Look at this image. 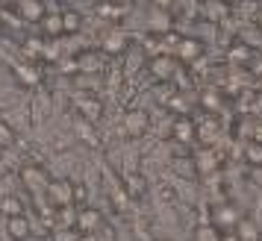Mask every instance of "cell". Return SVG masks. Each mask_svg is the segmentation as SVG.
Segmentation results:
<instances>
[{
    "label": "cell",
    "mask_w": 262,
    "mask_h": 241,
    "mask_svg": "<svg viewBox=\"0 0 262 241\" xmlns=\"http://www.w3.org/2000/svg\"><path fill=\"white\" fill-rule=\"evenodd\" d=\"M201 53H203V44L198 41V38L186 36V38H180L177 41V59L180 62H194Z\"/></svg>",
    "instance_id": "cell-13"
},
{
    "label": "cell",
    "mask_w": 262,
    "mask_h": 241,
    "mask_svg": "<svg viewBox=\"0 0 262 241\" xmlns=\"http://www.w3.org/2000/svg\"><path fill=\"white\" fill-rule=\"evenodd\" d=\"M103 224H106V218H103V212H100L97 206H92V203L77 206V221H74V229H77L80 235H95Z\"/></svg>",
    "instance_id": "cell-2"
},
{
    "label": "cell",
    "mask_w": 262,
    "mask_h": 241,
    "mask_svg": "<svg viewBox=\"0 0 262 241\" xmlns=\"http://www.w3.org/2000/svg\"><path fill=\"white\" fill-rule=\"evenodd\" d=\"M233 232H236L238 241H259V227H256L253 221H245V218L238 221V227L233 229Z\"/></svg>",
    "instance_id": "cell-19"
},
{
    "label": "cell",
    "mask_w": 262,
    "mask_h": 241,
    "mask_svg": "<svg viewBox=\"0 0 262 241\" xmlns=\"http://www.w3.org/2000/svg\"><path fill=\"white\" fill-rule=\"evenodd\" d=\"M218 165H221V156H215L212 147H203L201 153L194 156V168H198V174H203V177L215 174V171H218Z\"/></svg>",
    "instance_id": "cell-12"
},
{
    "label": "cell",
    "mask_w": 262,
    "mask_h": 241,
    "mask_svg": "<svg viewBox=\"0 0 262 241\" xmlns=\"http://www.w3.org/2000/svg\"><path fill=\"white\" fill-rule=\"evenodd\" d=\"M198 138H201L203 144L209 147L218 138V120L215 118H206V124H198Z\"/></svg>",
    "instance_id": "cell-21"
},
{
    "label": "cell",
    "mask_w": 262,
    "mask_h": 241,
    "mask_svg": "<svg viewBox=\"0 0 262 241\" xmlns=\"http://www.w3.org/2000/svg\"><path fill=\"white\" fill-rule=\"evenodd\" d=\"M95 9L103 15V18H121L118 12H127V9H130V3H118V6H115V3H97Z\"/></svg>",
    "instance_id": "cell-24"
},
{
    "label": "cell",
    "mask_w": 262,
    "mask_h": 241,
    "mask_svg": "<svg viewBox=\"0 0 262 241\" xmlns=\"http://www.w3.org/2000/svg\"><path fill=\"white\" fill-rule=\"evenodd\" d=\"M80 65H77V68H80V71H100V68H103V62H100V53H95V50H89V53H80Z\"/></svg>",
    "instance_id": "cell-22"
},
{
    "label": "cell",
    "mask_w": 262,
    "mask_h": 241,
    "mask_svg": "<svg viewBox=\"0 0 262 241\" xmlns=\"http://www.w3.org/2000/svg\"><path fill=\"white\" fill-rule=\"evenodd\" d=\"M77 115L89 124H97V120L103 118V103L97 100V97L85 94V97H77Z\"/></svg>",
    "instance_id": "cell-9"
},
{
    "label": "cell",
    "mask_w": 262,
    "mask_h": 241,
    "mask_svg": "<svg viewBox=\"0 0 262 241\" xmlns=\"http://www.w3.org/2000/svg\"><path fill=\"white\" fill-rule=\"evenodd\" d=\"M227 56L233 62H250V47H245V44H233V47L227 50Z\"/></svg>",
    "instance_id": "cell-27"
},
{
    "label": "cell",
    "mask_w": 262,
    "mask_h": 241,
    "mask_svg": "<svg viewBox=\"0 0 262 241\" xmlns=\"http://www.w3.org/2000/svg\"><path fill=\"white\" fill-rule=\"evenodd\" d=\"M147 71H150V77H154V80L168 83V80L177 74V59H174V56H165V53H156L154 59L147 62Z\"/></svg>",
    "instance_id": "cell-6"
},
{
    "label": "cell",
    "mask_w": 262,
    "mask_h": 241,
    "mask_svg": "<svg viewBox=\"0 0 262 241\" xmlns=\"http://www.w3.org/2000/svg\"><path fill=\"white\" fill-rule=\"evenodd\" d=\"M41 30H45V36H50V38H56V36H62V12H48L45 15V21H41Z\"/></svg>",
    "instance_id": "cell-18"
},
{
    "label": "cell",
    "mask_w": 262,
    "mask_h": 241,
    "mask_svg": "<svg viewBox=\"0 0 262 241\" xmlns=\"http://www.w3.org/2000/svg\"><path fill=\"white\" fill-rule=\"evenodd\" d=\"M18 177H21V182H24V188H27L30 194H36V197H38V194L48 191L50 177H48V171L41 168V165H24Z\"/></svg>",
    "instance_id": "cell-4"
},
{
    "label": "cell",
    "mask_w": 262,
    "mask_h": 241,
    "mask_svg": "<svg viewBox=\"0 0 262 241\" xmlns=\"http://www.w3.org/2000/svg\"><path fill=\"white\" fill-rule=\"evenodd\" d=\"M221 241H238L236 232H221Z\"/></svg>",
    "instance_id": "cell-32"
},
{
    "label": "cell",
    "mask_w": 262,
    "mask_h": 241,
    "mask_svg": "<svg viewBox=\"0 0 262 241\" xmlns=\"http://www.w3.org/2000/svg\"><path fill=\"white\" fill-rule=\"evenodd\" d=\"M74 133H77V138H83V141H89L92 147H100V135L95 133V124H89V120H83L80 115L74 118Z\"/></svg>",
    "instance_id": "cell-15"
},
{
    "label": "cell",
    "mask_w": 262,
    "mask_h": 241,
    "mask_svg": "<svg viewBox=\"0 0 262 241\" xmlns=\"http://www.w3.org/2000/svg\"><path fill=\"white\" fill-rule=\"evenodd\" d=\"M95 241H115V227H112V224H103V227L95 232Z\"/></svg>",
    "instance_id": "cell-29"
},
{
    "label": "cell",
    "mask_w": 262,
    "mask_h": 241,
    "mask_svg": "<svg viewBox=\"0 0 262 241\" xmlns=\"http://www.w3.org/2000/svg\"><path fill=\"white\" fill-rule=\"evenodd\" d=\"M250 144H259L262 147V127H256V133H250Z\"/></svg>",
    "instance_id": "cell-31"
},
{
    "label": "cell",
    "mask_w": 262,
    "mask_h": 241,
    "mask_svg": "<svg viewBox=\"0 0 262 241\" xmlns=\"http://www.w3.org/2000/svg\"><path fill=\"white\" fill-rule=\"evenodd\" d=\"M0 212H3V218H6V221H9V218L24 215V203H21V197H15V194L3 197V203H0Z\"/></svg>",
    "instance_id": "cell-20"
},
{
    "label": "cell",
    "mask_w": 262,
    "mask_h": 241,
    "mask_svg": "<svg viewBox=\"0 0 262 241\" xmlns=\"http://www.w3.org/2000/svg\"><path fill=\"white\" fill-rule=\"evenodd\" d=\"M45 197H48L50 209H65V206H74V180H50Z\"/></svg>",
    "instance_id": "cell-3"
},
{
    "label": "cell",
    "mask_w": 262,
    "mask_h": 241,
    "mask_svg": "<svg viewBox=\"0 0 262 241\" xmlns=\"http://www.w3.org/2000/svg\"><path fill=\"white\" fill-rule=\"evenodd\" d=\"M83 27V15L77 9H62V36H74Z\"/></svg>",
    "instance_id": "cell-17"
},
{
    "label": "cell",
    "mask_w": 262,
    "mask_h": 241,
    "mask_svg": "<svg viewBox=\"0 0 262 241\" xmlns=\"http://www.w3.org/2000/svg\"><path fill=\"white\" fill-rule=\"evenodd\" d=\"M147 130H150V115L144 109H127V115H124V133L130 135V138H142Z\"/></svg>",
    "instance_id": "cell-5"
},
{
    "label": "cell",
    "mask_w": 262,
    "mask_h": 241,
    "mask_svg": "<svg viewBox=\"0 0 262 241\" xmlns=\"http://www.w3.org/2000/svg\"><path fill=\"white\" fill-rule=\"evenodd\" d=\"M248 180L256 185V188H262V165H250L248 168Z\"/></svg>",
    "instance_id": "cell-30"
},
{
    "label": "cell",
    "mask_w": 262,
    "mask_h": 241,
    "mask_svg": "<svg viewBox=\"0 0 262 241\" xmlns=\"http://www.w3.org/2000/svg\"><path fill=\"white\" fill-rule=\"evenodd\" d=\"M89 203V185L85 182H74V206Z\"/></svg>",
    "instance_id": "cell-28"
},
{
    "label": "cell",
    "mask_w": 262,
    "mask_h": 241,
    "mask_svg": "<svg viewBox=\"0 0 262 241\" xmlns=\"http://www.w3.org/2000/svg\"><path fill=\"white\" fill-rule=\"evenodd\" d=\"M194 241H221V232L215 227H209V224H203V227H198V232H194Z\"/></svg>",
    "instance_id": "cell-26"
},
{
    "label": "cell",
    "mask_w": 262,
    "mask_h": 241,
    "mask_svg": "<svg viewBox=\"0 0 262 241\" xmlns=\"http://www.w3.org/2000/svg\"><path fill=\"white\" fill-rule=\"evenodd\" d=\"M77 241H95V235H80Z\"/></svg>",
    "instance_id": "cell-33"
},
{
    "label": "cell",
    "mask_w": 262,
    "mask_h": 241,
    "mask_svg": "<svg viewBox=\"0 0 262 241\" xmlns=\"http://www.w3.org/2000/svg\"><path fill=\"white\" fill-rule=\"evenodd\" d=\"M18 141V133H15L12 124H6V120H0V150H6V147H15Z\"/></svg>",
    "instance_id": "cell-23"
},
{
    "label": "cell",
    "mask_w": 262,
    "mask_h": 241,
    "mask_svg": "<svg viewBox=\"0 0 262 241\" xmlns=\"http://www.w3.org/2000/svg\"><path fill=\"white\" fill-rule=\"evenodd\" d=\"M50 238L53 241H77L80 238V232H77L74 227H56L53 232H50Z\"/></svg>",
    "instance_id": "cell-25"
},
{
    "label": "cell",
    "mask_w": 262,
    "mask_h": 241,
    "mask_svg": "<svg viewBox=\"0 0 262 241\" xmlns=\"http://www.w3.org/2000/svg\"><path fill=\"white\" fill-rule=\"evenodd\" d=\"M171 27H174V18H171L168 12H162V9H154L150 18H147V30L156 33V36H168Z\"/></svg>",
    "instance_id": "cell-14"
},
{
    "label": "cell",
    "mask_w": 262,
    "mask_h": 241,
    "mask_svg": "<svg viewBox=\"0 0 262 241\" xmlns=\"http://www.w3.org/2000/svg\"><path fill=\"white\" fill-rule=\"evenodd\" d=\"M159 241H168V238H159Z\"/></svg>",
    "instance_id": "cell-35"
},
{
    "label": "cell",
    "mask_w": 262,
    "mask_h": 241,
    "mask_svg": "<svg viewBox=\"0 0 262 241\" xmlns=\"http://www.w3.org/2000/svg\"><path fill=\"white\" fill-rule=\"evenodd\" d=\"M15 12L27 24H41L45 15H48V3H41V0H18L15 3Z\"/></svg>",
    "instance_id": "cell-8"
},
{
    "label": "cell",
    "mask_w": 262,
    "mask_h": 241,
    "mask_svg": "<svg viewBox=\"0 0 262 241\" xmlns=\"http://www.w3.org/2000/svg\"><path fill=\"white\" fill-rule=\"evenodd\" d=\"M6 235L12 241H27L33 235V224H30V218L27 215H18V218H9L6 221Z\"/></svg>",
    "instance_id": "cell-10"
},
{
    "label": "cell",
    "mask_w": 262,
    "mask_h": 241,
    "mask_svg": "<svg viewBox=\"0 0 262 241\" xmlns=\"http://www.w3.org/2000/svg\"><path fill=\"white\" fill-rule=\"evenodd\" d=\"M121 188H124V194H127L130 203H139V200L147 197V180H144V174H139V171H130V174L121 180Z\"/></svg>",
    "instance_id": "cell-7"
},
{
    "label": "cell",
    "mask_w": 262,
    "mask_h": 241,
    "mask_svg": "<svg viewBox=\"0 0 262 241\" xmlns=\"http://www.w3.org/2000/svg\"><path fill=\"white\" fill-rule=\"evenodd\" d=\"M174 138H177L180 144H191V141L198 138V124H194L189 115L177 118L174 120Z\"/></svg>",
    "instance_id": "cell-11"
},
{
    "label": "cell",
    "mask_w": 262,
    "mask_h": 241,
    "mask_svg": "<svg viewBox=\"0 0 262 241\" xmlns=\"http://www.w3.org/2000/svg\"><path fill=\"white\" fill-rule=\"evenodd\" d=\"M259 21H262V9H259Z\"/></svg>",
    "instance_id": "cell-34"
},
{
    "label": "cell",
    "mask_w": 262,
    "mask_h": 241,
    "mask_svg": "<svg viewBox=\"0 0 262 241\" xmlns=\"http://www.w3.org/2000/svg\"><path fill=\"white\" fill-rule=\"evenodd\" d=\"M238 221H242V215L230 200H218L209 209V227H215L218 232H233L238 227Z\"/></svg>",
    "instance_id": "cell-1"
},
{
    "label": "cell",
    "mask_w": 262,
    "mask_h": 241,
    "mask_svg": "<svg viewBox=\"0 0 262 241\" xmlns=\"http://www.w3.org/2000/svg\"><path fill=\"white\" fill-rule=\"evenodd\" d=\"M103 53H109V56H118V53H124V50L130 47V41H127V36L124 33H112V36L103 38Z\"/></svg>",
    "instance_id": "cell-16"
}]
</instances>
